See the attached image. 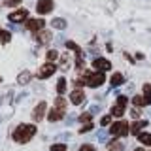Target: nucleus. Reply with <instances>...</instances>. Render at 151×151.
I'll use <instances>...</instances> for the list:
<instances>
[{
    "mask_svg": "<svg viewBox=\"0 0 151 151\" xmlns=\"http://www.w3.org/2000/svg\"><path fill=\"white\" fill-rule=\"evenodd\" d=\"M123 81H125V76H123L121 72H115L111 76V79H110V83L113 85V87H117V85H121Z\"/></svg>",
    "mask_w": 151,
    "mask_h": 151,
    "instance_id": "15",
    "label": "nucleus"
},
{
    "mask_svg": "<svg viewBox=\"0 0 151 151\" xmlns=\"http://www.w3.org/2000/svg\"><path fill=\"white\" fill-rule=\"evenodd\" d=\"M134 151H144V149H142V147H136V149H134Z\"/></svg>",
    "mask_w": 151,
    "mask_h": 151,
    "instance_id": "35",
    "label": "nucleus"
},
{
    "mask_svg": "<svg viewBox=\"0 0 151 151\" xmlns=\"http://www.w3.org/2000/svg\"><path fill=\"white\" fill-rule=\"evenodd\" d=\"M51 25H53L55 28H64L66 27V21H64V19H53V23H51Z\"/></svg>",
    "mask_w": 151,
    "mask_h": 151,
    "instance_id": "26",
    "label": "nucleus"
},
{
    "mask_svg": "<svg viewBox=\"0 0 151 151\" xmlns=\"http://www.w3.org/2000/svg\"><path fill=\"white\" fill-rule=\"evenodd\" d=\"M108 151H123V142L121 140H113L108 144Z\"/></svg>",
    "mask_w": 151,
    "mask_h": 151,
    "instance_id": "16",
    "label": "nucleus"
},
{
    "mask_svg": "<svg viewBox=\"0 0 151 151\" xmlns=\"http://www.w3.org/2000/svg\"><path fill=\"white\" fill-rule=\"evenodd\" d=\"M45 111H47V102H45V100L38 102L36 108H34V111H32V121H36V123H38V121H44Z\"/></svg>",
    "mask_w": 151,
    "mask_h": 151,
    "instance_id": "5",
    "label": "nucleus"
},
{
    "mask_svg": "<svg viewBox=\"0 0 151 151\" xmlns=\"http://www.w3.org/2000/svg\"><path fill=\"white\" fill-rule=\"evenodd\" d=\"M23 2V0H6V6H19V4H21Z\"/></svg>",
    "mask_w": 151,
    "mask_h": 151,
    "instance_id": "32",
    "label": "nucleus"
},
{
    "mask_svg": "<svg viewBox=\"0 0 151 151\" xmlns=\"http://www.w3.org/2000/svg\"><path fill=\"white\" fill-rule=\"evenodd\" d=\"M45 28V21L44 19H28L27 21V30H30L32 34H38L40 30Z\"/></svg>",
    "mask_w": 151,
    "mask_h": 151,
    "instance_id": "6",
    "label": "nucleus"
},
{
    "mask_svg": "<svg viewBox=\"0 0 151 151\" xmlns=\"http://www.w3.org/2000/svg\"><path fill=\"white\" fill-rule=\"evenodd\" d=\"M144 98H145V102L151 104V83H145L144 85Z\"/></svg>",
    "mask_w": 151,
    "mask_h": 151,
    "instance_id": "23",
    "label": "nucleus"
},
{
    "mask_svg": "<svg viewBox=\"0 0 151 151\" xmlns=\"http://www.w3.org/2000/svg\"><path fill=\"white\" fill-rule=\"evenodd\" d=\"M53 8H55L53 0H38V4H36V12L40 15H45V13L53 12Z\"/></svg>",
    "mask_w": 151,
    "mask_h": 151,
    "instance_id": "8",
    "label": "nucleus"
},
{
    "mask_svg": "<svg viewBox=\"0 0 151 151\" xmlns=\"http://www.w3.org/2000/svg\"><path fill=\"white\" fill-rule=\"evenodd\" d=\"M64 91H66V79L60 78L59 81H57V93H59V96H63Z\"/></svg>",
    "mask_w": 151,
    "mask_h": 151,
    "instance_id": "20",
    "label": "nucleus"
},
{
    "mask_svg": "<svg viewBox=\"0 0 151 151\" xmlns=\"http://www.w3.org/2000/svg\"><path fill=\"white\" fill-rule=\"evenodd\" d=\"M93 129V123H87V125H83L81 129H79V132H87V130H91Z\"/></svg>",
    "mask_w": 151,
    "mask_h": 151,
    "instance_id": "33",
    "label": "nucleus"
},
{
    "mask_svg": "<svg viewBox=\"0 0 151 151\" xmlns=\"http://www.w3.org/2000/svg\"><path fill=\"white\" fill-rule=\"evenodd\" d=\"M34 38H36V42L40 45H47L51 42V38H53V34H51V30H45L44 28V30H40L38 34H34Z\"/></svg>",
    "mask_w": 151,
    "mask_h": 151,
    "instance_id": "10",
    "label": "nucleus"
},
{
    "mask_svg": "<svg viewBox=\"0 0 151 151\" xmlns=\"http://www.w3.org/2000/svg\"><path fill=\"white\" fill-rule=\"evenodd\" d=\"M145 125H147V121H134V125H132L130 132H132V134H134V136H138V134H140V130L144 129Z\"/></svg>",
    "mask_w": 151,
    "mask_h": 151,
    "instance_id": "14",
    "label": "nucleus"
},
{
    "mask_svg": "<svg viewBox=\"0 0 151 151\" xmlns=\"http://www.w3.org/2000/svg\"><path fill=\"white\" fill-rule=\"evenodd\" d=\"M93 68H94V72H106V70L111 68V63L106 60V59H102V57H98V59L93 60Z\"/></svg>",
    "mask_w": 151,
    "mask_h": 151,
    "instance_id": "9",
    "label": "nucleus"
},
{
    "mask_svg": "<svg viewBox=\"0 0 151 151\" xmlns=\"http://www.w3.org/2000/svg\"><path fill=\"white\" fill-rule=\"evenodd\" d=\"M0 83H2V78H0Z\"/></svg>",
    "mask_w": 151,
    "mask_h": 151,
    "instance_id": "36",
    "label": "nucleus"
},
{
    "mask_svg": "<svg viewBox=\"0 0 151 151\" xmlns=\"http://www.w3.org/2000/svg\"><path fill=\"white\" fill-rule=\"evenodd\" d=\"M110 121H111V115H104L102 119H100V125L102 127H108V125H110Z\"/></svg>",
    "mask_w": 151,
    "mask_h": 151,
    "instance_id": "30",
    "label": "nucleus"
},
{
    "mask_svg": "<svg viewBox=\"0 0 151 151\" xmlns=\"http://www.w3.org/2000/svg\"><path fill=\"white\" fill-rule=\"evenodd\" d=\"M9 40H12V34L8 30H4V28H0V44H8Z\"/></svg>",
    "mask_w": 151,
    "mask_h": 151,
    "instance_id": "22",
    "label": "nucleus"
},
{
    "mask_svg": "<svg viewBox=\"0 0 151 151\" xmlns=\"http://www.w3.org/2000/svg\"><path fill=\"white\" fill-rule=\"evenodd\" d=\"M140 115V111H138V108H134V110H132V117H138Z\"/></svg>",
    "mask_w": 151,
    "mask_h": 151,
    "instance_id": "34",
    "label": "nucleus"
},
{
    "mask_svg": "<svg viewBox=\"0 0 151 151\" xmlns=\"http://www.w3.org/2000/svg\"><path fill=\"white\" fill-rule=\"evenodd\" d=\"M115 104H117V106H123V108H127V104H129V98H127V96H119Z\"/></svg>",
    "mask_w": 151,
    "mask_h": 151,
    "instance_id": "29",
    "label": "nucleus"
},
{
    "mask_svg": "<svg viewBox=\"0 0 151 151\" xmlns=\"http://www.w3.org/2000/svg\"><path fill=\"white\" fill-rule=\"evenodd\" d=\"M132 104H134L136 108H144V106H147V102H145V98H144V96H140V94H136V96L132 98Z\"/></svg>",
    "mask_w": 151,
    "mask_h": 151,
    "instance_id": "19",
    "label": "nucleus"
},
{
    "mask_svg": "<svg viewBox=\"0 0 151 151\" xmlns=\"http://www.w3.org/2000/svg\"><path fill=\"white\" fill-rule=\"evenodd\" d=\"M27 17H28V12H27L25 8H19V9H15V12H12L8 15V19L12 23H25Z\"/></svg>",
    "mask_w": 151,
    "mask_h": 151,
    "instance_id": "7",
    "label": "nucleus"
},
{
    "mask_svg": "<svg viewBox=\"0 0 151 151\" xmlns=\"http://www.w3.org/2000/svg\"><path fill=\"white\" fill-rule=\"evenodd\" d=\"M60 64H63V70H66V68H68V64H70V57L68 55H63V57H60Z\"/></svg>",
    "mask_w": 151,
    "mask_h": 151,
    "instance_id": "27",
    "label": "nucleus"
},
{
    "mask_svg": "<svg viewBox=\"0 0 151 151\" xmlns=\"http://www.w3.org/2000/svg\"><path fill=\"white\" fill-rule=\"evenodd\" d=\"M57 57H59V53H57V51L55 49H51V51H47V57H45V63H53V60L57 59Z\"/></svg>",
    "mask_w": 151,
    "mask_h": 151,
    "instance_id": "25",
    "label": "nucleus"
},
{
    "mask_svg": "<svg viewBox=\"0 0 151 151\" xmlns=\"http://www.w3.org/2000/svg\"><path fill=\"white\" fill-rule=\"evenodd\" d=\"M136 138H138L144 145H151V134H149V132H140Z\"/></svg>",
    "mask_w": 151,
    "mask_h": 151,
    "instance_id": "17",
    "label": "nucleus"
},
{
    "mask_svg": "<svg viewBox=\"0 0 151 151\" xmlns=\"http://www.w3.org/2000/svg\"><path fill=\"white\" fill-rule=\"evenodd\" d=\"M53 108H57V110H60V111H66V100H64V96H57Z\"/></svg>",
    "mask_w": 151,
    "mask_h": 151,
    "instance_id": "18",
    "label": "nucleus"
},
{
    "mask_svg": "<svg viewBox=\"0 0 151 151\" xmlns=\"http://www.w3.org/2000/svg\"><path fill=\"white\" fill-rule=\"evenodd\" d=\"M91 121H93V115L89 111H85V113L79 115V123H85V125H87V123H91Z\"/></svg>",
    "mask_w": 151,
    "mask_h": 151,
    "instance_id": "24",
    "label": "nucleus"
},
{
    "mask_svg": "<svg viewBox=\"0 0 151 151\" xmlns=\"http://www.w3.org/2000/svg\"><path fill=\"white\" fill-rule=\"evenodd\" d=\"M51 151H66V144H53Z\"/></svg>",
    "mask_w": 151,
    "mask_h": 151,
    "instance_id": "28",
    "label": "nucleus"
},
{
    "mask_svg": "<svg viewBox=\"0 0 151 151\" xmlns=\"http://www.w3.org/2000/svg\"><path fill=\"white\" fill-rule=\"evenodd\" d=\"M79 151H96V149H94V145H91V144H83L81 147H79Z\"/></svg>",
    "mask_w": 151,
    "mask_h": 151,
    "instance_id": "31",
    "label": "nucleus"
},
{
    "mask_svg": "<svg viewBox=\"0 0 151 151\" xmlns=\"http://www.w3.org/2000/svg\"><path fill=\"white\" fill-rule=\"evenodd\" d=\"M55 70H57L55 63H45V64L40 66V70H38L36 78H38V79H47V78H51V76L55 74Z\"/></svg>",
    "mask_w": 151,
    "mask_h": 151,
    "instance_id": "4",
    "label": "nucleus"
},
{
    "mask_svg": "<svg viewBox=\"0 0 151 151\" xmlns=\"http://www.w3.org/2000/svg\"><path fill=\"white\" fill-rule=\"evenodd\" d=\"M64 113L66 111H60V110H57V108H53V110L49 111V115H47V119H49L51 123H57V121H60L64 117Z\"/></svg>",
    "mask_w": 151,
    "mask_h": 151,
    "instance_id": "12",
    "label": "nucleus"
},
{
    "mask_svg": "<svg viewBox=\"0 0 151 151\" xmlns=\"http://www.w3.org/2000/svg\"><path fill=\"white\" fill-rule=\"evenodd\" d=\"M111 115H113V117H123V115H125V108H123V106H117V104H115V106L111 108Z\"/></svg>",
    "mask_w": 151,
    "mask_h": 151,
    "instance_id": "21",
    "label": "nucleus"
},
{
    "mask_svg": "<svg viewBox=\"0 0 151 151\" xmlns=\"http://www.w3.org/2000/svg\"><path fill=\"white\" fill-rule=\"evenodd\" d=\"M36 134V125H30V123H23V125H19L15 130H13V142H17V144H27V142H30L34 138Z\"/></svg>",
    "mask_w": 151,
    "mask_h": 151,
    "instance_id": "1",
    "label": "nucleus"
},
{
    "mask_svg": "<svg viewBox=\"0 0 151 151\" xmlns=\"http://www.w3.org/2000/svg\"><path fill=\"white\" fill-rule=\"evenodd\" d=\"M85 100V93L81 89H74L72 93H70V102L74 104V106H79V104H83Z\"/></svg>",
    "mask_w": 151,
    "mask_h": 151,
    "instance_id": "11",
    "label": "nucleus"
},
{
    "mask_svg": "<svg viewBox=\"0 0 151 151\" xmlns=\"http://www.w3.org/2000/svg\"><path fill=\"white\" fill-rule=\"evenodd\" d=\"M30 78H32V74L28 72V70H23V72L19 74V78H17V83L19 85H27L28 81H30Z\"/></svg>",
    "mask_w": 151,
    "mask_h": 151,
    "instance_id": "13",
    "label": "nucleus"
},
{
    "mask_svg": "<svg viewBox=\"0 0 151 151\" xmlns=\"http://www.w3.org/2000/svg\"><path fill=\"white\" fill-rule=\"evenodd\" d=\"M79 78L83 79V83L87 85V87H100V85L106 81L104 72H93V70H83Z\"/></svg>",
    "mask_w": 151,
    "mask_h": 151,
    "instance_id": "2",
    "label": "nucleus"
},
{
    "mask_svg": "<svg viewBox=\"0 0 151 151\" xmlns=\"http://www.w3.org/2000/svg\"><path fill=\"white\" fill-rule=\"evenodd\" d=\"M110 132H111V136H129V132H130V127H129V121H115L113 125L110 127Z\"/></svg>",
    "mask_w": 151,
    "mask_h": 151,
    "instance_id": "3",
    "label": "nucleus"
}]
</instances>
